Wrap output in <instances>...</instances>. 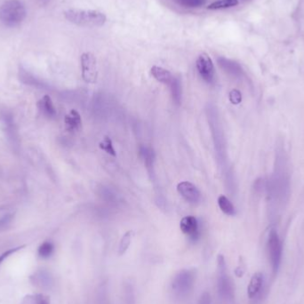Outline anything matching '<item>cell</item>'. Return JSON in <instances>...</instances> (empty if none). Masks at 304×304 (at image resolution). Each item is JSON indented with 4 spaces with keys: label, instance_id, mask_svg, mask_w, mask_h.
Returning <instances> with one entry per match:
<instances>
[{
    "label": "cell",
    "instance_id": "6da1fadb",
    "mask_svg": "<svg viewBox=\"0 0 304 304\" xmlns=\"http://www.w3.org/2000/svg\"><path fill=\"white\" fill-rule=\"evenodd\" d=\"M66 20L80 27H102L106 22V15L96 10L69 9L64 12Z\"/></svg>",
    "mask_w": 304,
    "mask_h": 304
},
{
    "label": "cell",
    "instance_id": "7a4b0ae2",
    "mask_svg": "<svg viewBox=\"0 0 304 304\" xmlns=\"http://www.w3.org/2000/svg\"><path fill=\"white\" fill-rule=\"evenodd\" d=\"M25 5L20 0H7L0 6V22L5 27L14 28L26 18Z\"/></svg>",
    "mask_w": 304,
    "mask_h": 304
},
{
    "label": "cell",
    "instance_id": "3957f363",
    "mask_svg": "<svg viewBox=\"0 0 304 304\" xmlns=\"http://www.w3.org/2000/svg\"><path fill=\"white\" fill-rule=\"evenodd\" d=\"M218 277H217V289L220 298L226 304H232L235 298L234 287L228 275L227 266L224 256L220 254L218 256Z\"/></svg>",
    "mask_w": 304,
    "mask_h": 304
},
{
    "label": "cell",
    "instance_id": "277c9868",
    "mask_svg": "<svg viewBox=\"0 0 304 304\" xmlns=\"http://www.w3.org/2000/svg\"><path fill=\"white\" fill-rule=\"evenodd\" d=\"M196 282V271L182 270L176 275L172 282V289L178 297H186L192 291Z\"/></svg>",
    "mask_w": 304,
    "mask_h": 304
},
{
    "label": "cell",
    "instance_id": "5b68a950",
    "mask_svg": "<svg viewBox=\"0 0 304 304\" xmlns=\"http://www.w3.org/2000/svg\"><path fill=\"white\" fill-rule=\"evenodd\" d=\"M82 77L88 84H94L98 79V63L92 53H84L80 58Z\"/></svg>",
    "mask_w": 304,
    "mask_h": 304
},
{
    "label": "cell",
    "instance_id": "8992f818",
    "mask_svg": "<svg viewBox=\"0 0 304 304\" xmlns=\"http://www.w3.org/2000/svg\"><path fill=\"white\" fill-rule=\"evenodd\" d=\"M268 251H269L272 270L276 274L279 270V266L281 263V259H282V244L279 240L278 233L275 232L274 230L270 232V236H269Z\"/></svg>",
    "mask_w": 304,
    "mask_h": 304
},
{
    "label": "cell",
    "instance_id": "52a82bcc",
    "mask_svg": "<svg viewBox=\"0 0 304 304\" xmlns=\"http://www.w3.org/2000/svg\"><path fill=\"white\" fill-rule=\"evenodd\" d=\"M196 66H197V71L199 73L200 77L205 81L208 82V83L213 81L215 71H214V63H213V61L211 59L210 56L206 54H201L197 57Z\"/></svg>",
    "mask_w": 304,
    "mask_h": 304
},
{
    "label": "cell",
    "instance_id": "ba28073f",
    "mask_svg": "<svg viewBox=\"0 0 304 304\" xmlns=\"http://www.w3.org/2000/svg\"><path fill=\"white\" fill-rule=\"evenodd\" d=\"M177 191L186 201L190 204H196L201 198V194L198 188L188 182H182L177 185Z\"/></svg>",
    "mask_w": 304,
    "mask_h": 304
},
{
    "label": "cell",
    "instance_id": "9c48e42d",
    "mask_svg": "<svg viewBox=\"0 0 304 304\" xmlns=\"http://www.w3.org/2000/svg\"><path fill=\"white\" fill-rule=\"evenodd\" d=\"M181 231L185 235H188L192 240H197L198 235V224L197 220L192 215L185 216L182 219L180 223Z\"/></svg>",
    "mask_w": 304,
    "mask_h": 304
},
{
    "label": "cell",
    "instance_id": "30bf717a",
    "mask_svg": "<svg viewBox=\"0 0 304 304\" xmlns=\"http://www.w3.org/2000/svg\"><path fill=\"white\" fill-rule=\"evenodd\" d=\"M64 124L66 130L69 133L79 132L82 127V120L80 114L72 110L65 116Z\"/></svg>",
    "mask_w": 304,
    "mask_h": 304
},
{
    "label": "cell",
    "instance_id": "8fae6325",
    "mask_svg": "<svg viewBox=\"0 0 304 304\" xmlns=\"http://www.w3.org/2000/svg\"><path fill=\"white\" fill-rule=\"evenodd\" d=\"M37 107L39 109V112L47 119L56 118L57 112L49 95H45L43 98L40 99L37 103Z\"/></svg>",
    "mask_w": 304,
    "mask_h": 304
},
{
    "label": "cell",
    "instance_id": "7c38bea8",
    "mask_svg": "<svg viewBox=\"0 0 304 304\" xmlns=\"http://www.w3.org/2000/svg\"><path fill=\"white\" fill-rule=\"evenodd\" d=\"M30 279L34 286L40 288H49L53 284L52 276L47 270L37 271Z\"/></svg>",
    "mask_w": 304,
    "mask_h": 304
},
{
    "label": "cell",
    "instance_id": "4fadbf2b",
    "mask_svg": "<svg viewBox=\"0 0 304 304\" xmlns=\"http://www.w3.org/2000/svg\"><path fill=\"white\" fill-rule=\"evenodd\" d=\"M263 284V276L260 272L253 275L247 287V296L250 299H254L261 292Z\"/></svg>",
    "mask_w": 304,
    "mask_h": 304
},
{
    "label": "cell",
    "instance_id": "5bb4252c",
    "mask_svg": "<svg viewBox=\"0 0 304 304\" xmlns=\"http://www.w3.org/2000/svg\"><path fill=\"white\" fill-rule=\"evenodd\" d=\"M150 73L157 81L163 83V84H167V85H170L175 78L169 70L159 67V66H153L150 69Z\"/></svg>",
    "mask_w": 304,
    "mask_h": 304
},
{
    "label": "cell",
    "instance_id": "9a60e30c",
    "mask_svg": "<svg viewBox=\"0 0 304 304\" xmlns=\"http://www.w3.org/2000/svg\"><path fill=\"white\" fill-rule=\"evenodd\" d=\"M218 206L222 212L227 215L232 216L236 214L235 207L233 206V204L229 200L227 197L223 195H221L218 197Z\"/></svg>",
    "mask_w": 304,
    "mask_h": 304
},
{
    "label": "cell",
    "instance_id": "2e32d148",
    "mask_svg": "<svg viewBox=\"0 0 304 304\" xmlns=\"http://www.w3.org/2000/svg\"><path fill=\"white\" fill-rule=\"evenodd\" d=\"M239 4V0H217L207 6L210 10L231 8Z\"/></svg>",
    "mask_w": 304,
    "mask_h": 304
},
{
    "label": "cell",
    "instance_id": "e0dca14e",
    "mask_svg": "<svg viewBox=\"0 0 304 304\" xmlns=\"http://www.w3.org/2000/svg\"><path fill=\"white\" fill-rule=\"evenodd\" d=\"M22 304H50L49 297L42 294L26 296Z\"/></svg>",
    "mask_w": 304,
    "mask_h": 304
},
{
    "label": "cell",
    "instance_id": "ac0fdd59",
    "mask_svg": "<svg viewBox=\"0 0 304 304\" xmlns=\"http://www.w3.org/2000/svg\"><path fill=\"white\" fill-rule=\"evenodd\" d=\"M55 252V245L50 241H46L43 244H40L38 250L39 257L42 259H48L51 257Z\"/></svg>",
    "mask_w": 304,
    "mask_h": 304
},
{
    "label": "cell",
    "instance_id": "d6986e66",
    "mask_svg": "<svg viewBox=\"0 0 304 304\" xmlns=\"http://www.w3.org/2000/svg\"><path fill=\"white\" fill-rule=\"evenodd\" d=\"M99 148L105 151L107 154L111 155L112 157H117L116 150L114 149L112 139L109 136H104L103 140L99 142Z\"/></svg>",
    "mask_w": 304,
    "mask_h": 304
},
{
    "label": "cell",
    "instance_id": "ffe728a7",
    "mask_svg": "<svg viewBox=\"0 0 304 304\" xmlns=\"http://www.w3.org/2000/svg\"><path fill=\"white\" fill-rule=\"evenodd\" d=\"M133 237V232H132V231H129V232H126V233L122 237V239L120 240V247H119V253H120V255H123V254L127 251V249L129 248V246H130V244H131V242H132Z\"/></svg>",
    "mask_w": 304,
    "mask_h": 304
},
{
    "label": "cell",
    "instance_id": "44dd1931",
    "mask_svg": "<svg viewBox=\"0 0 304 304\" xmlns=\"http://www.w3.org/2000/svg\"><path fill=\"white\" fill-rule=\"evenodd\" d=\"M178 4L184 6V7H199L206 3V0H176Z\"/></svg>",
    "mask_w": 304,
    "mask_h": 304
},
{
    "label": "cell",
    "instance_id": "7402d4cb",
    "mask_svg": "<svg viewBox=\"0 0 304 304\" xmlns=\"http://www.w3.org/2000/svg\"><path fill=\"white\" fill-rule=\"evenodd\" d=\"M124 297H125V304H135V299H134V292L133 287L131 284H126L124 287Z\"/></svg>",
    "mask_w": 304,
    "mask_h": 304
},
{
    "label": "cell",
    "instance_id": "603a6c76",
    "mask_svg": "<svg viewBox=\"0 0 304 304\" xmlns=\"http://www.w3.org/2000/svg\"><path fill=\"white\" fill-rule=\"evenodd\" d=\"M13 215L12 214H7L0 219V232H3L5 229L9 227V225L13 221Z\"/></svg>",
    "mask_w": 304,
    "mask_h": 304
},
{
    "label": "cell",
    "instance_id": "cb8c5ba5",
    "mask_svg": "<svg viewBox=\"0 0 304 304\" xmlns=\"http://www.w3.org/2000/svg\"><path fill=\"white\" fill-rule=\"evenodd\" d=\"M24 246H25V245H22V246H17V247H14V248L9 249V250H7V251H5V252L2 253V254L0 255V266H1L2 263H3V261H4L5 259H7V258L10 257L12 254H13L14 253H16L17 251L23 248Z\"/></svg>",
    "mask_w": 304,
    "mask_h": 304
},
{
    "label": "cell",
    "instance_id": "d4e9b609",
    "mask_svg": "<svg viewBox=\"0 0 304 304\" xmlns=\"http://www.w3.org/2000/svg\"><path fill=\"white\" fill-rule=\"evenodd\" d=\"M230 101H231L233 104H239V103H241V101H242V96H241L240 91L237 90V89L232 90V92L230 93Z\"/></svg>",
    "mask_w": 304,
    "mask_h": 304
},
{
    "label": "cell",
    "instance_id": "484cf974",
    "mask_svg": "<svg viewBox=\"0 0 304 304\" xmlns=\"http://www.w3.org/2000/svg\"><path fill=\"white\" fill-rule=\"evenodd\" d=\"M197 304H212V300H211V296L208 293H204L198 301Z\"/></svg>",
    "mask_w": 304,
    "mask_h": 304
},
{
    "label": "cell",
    "instance_id": "4316f807",
    "mask_svg": "<svg viewBox=\"0 0 304 304\" xmlns=\"http://www.w3.org/2000/svg\"><path fill=\"white\" fill-rule=\"evenodd\" d=\"M39 1H41V2H45V1H47V0H39Z\"/></svg>",
    "mask_w": 304,
    "mask_h": 304
}]
</instances>
